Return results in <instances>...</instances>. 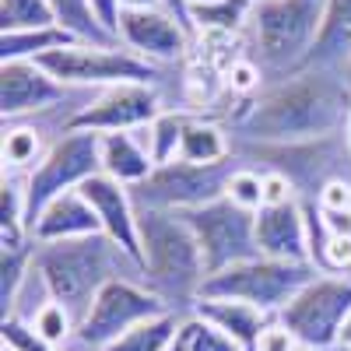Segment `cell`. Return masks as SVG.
<instances>
[{"label":"cell","instance_id":"83f0119b","mask_svg":"<svg viewBox=\"0 0 351 351\" xmlns=\"http://www.w3.org/2000/svg\"><path fill=\"white\" fill-rule=\"evenodd\" d=\"M49 302H56V299H53V291H49L43 271L36 267V260H32V267H28V274H25V281H21V288H18V295H14V302H11V309H8L4 319L36 324V316H39Z\"/></svg>","mask_w":351,"mask_h":351},{"label":"cell","instance_id":"f35d334b","mask_svg":"<svg viewBox=\"0 0 351 351\" xmlns=\"http://www.w3.org/2000/svg\"><path fill=\"white\" fill-rule=\"evenodd\" d=\"M92 8H95L99 21L106 25V32H109V36H116V28H120V14H123L120 0H92ZM116 43H120V39H116Z\"/></svg>","mask_w":351,"mask_h":351},{"label":"cell","instance_id":"484cf974","mask_svg":"<svg viewBox=\"0 0 351 351\" xmlns=\"http://www.w3.org/2000/svg\"><path fill=\"white\" fill-rule=\"evenodd\" d=\"M183 316L186 313H176V309L165 313V316H155V319H148V324L134 327L130 334H123L120 341H112L102 351H169L172 341H176V330H180V324H183Z\"/></svg>","mask_w":351,"mask_h":351},{"label":"cell","instance_id":"44dd1931","mask_svg":"<svg viewBox=\"0 0 351 351\" xmlns=\"http://www.w3.org/2000/svg\"><path fill=\"white\" fill-rule=\"evenodd\" d=\"M351 56V0H327L324 11V28L306 56L302 71H334L341 74Z\"/></svg>","mask_w":351,"mask_h":351},{"label":"cell","instance_id":"d4e9b609","mask_svg":"<svg viewBox=\"0 0 351 351\" xmlns=\"http://www.w3.org/2000/svg\"><path fill=\"white\" fill-rule=\"evenodd\" d=\"M49 8L56 14V25L67 28L77 43H88V46H120L116 36H109L106 25L99 21L92 0H49Z\"/></svg>","mask_w":351,"mask_h":351},{"label":"cell","instance_id":"d6986e66","mask_svg":"<svg viewBox=\"0 0 351 351\" xmlns=\"http://www.w3.org/2000/svg\"><path fill=\"white\" fill-rule=\"evenodd\" d=\"M64 134H53L43 120H4V141H0V158L4 172L11 176H32L36 165L46 158L53 141Z\"/></svg>","mask_w":351,"mask_h":351},{"label":"cell","instance_id":"4316f807","mask_svg":"<svg viewBox=\"0 0 351 351\" xmlns=\"http://www.w3.org/2000/svg\"><path fill=\"white\" fill-rule=\"evenodd\" d=\"M183 130H186V112H180V109H165L162 116H155V120L144 127V137H148L155 165H169V162L180 158Z\"/></svg>","mask_w":351,"mask_h":351},{"label":"cell","instance_id":"4dcf8cb0","mask_svg":"<svg viewBox=\"0 0 351 351\" xmlns=\"http://www.w3.org/2000/svg\"><path fill=\"white\" fill-rule=\"evenodd\" d=\"M225 197L236 204V208L256 215V211L263 208V172H256V169H250V165H239L236 172L228 176Z\"/></svg>","mask_w":351,"mask_h":351},{"label":"cell","instance_id":"b9f144b4","mask_svg":"<svg viewBox=\"0 0 351 351\" xmlns=\"http://www.w3.org/2000/svg\"><path fill=\"white\" fill-rule=\"evenodd\" d=\"M165 8L190 28V8H186V0H165ZM190 32H193V28H190Z\"/></svg>","mask_w":351,"mask_h":351},{"label":"cell","instance_id":"6da1fadb","mask_svg":"<svg viewBox=\"0 0 351 351\" xmlns=\"http://www.w3.org/2000/svg\"><path fill=\"white\" fill-rule=\"evenodd\" d=\"M351 120V88L334 71H295L274 77L232 120V141L299 144L344 134Z\"/></svg>","mask_w":351,"mask_h":351},{"label":"cell","instance_id":"277c9868","mask_svg":"<svg viewBox=\"0 0 351 351\" xmlns=\"http://www.w3.org/2000/svg\"><path fill=\"white\" fill-rule=\"evenodd\" d=\"M327 0H253L250 43L253 60L267 77H288L302 71L324 28Z\"/></svg>","mask_w":351,"mask_h":351},{"label":"cell","instance_id":"52a82bcc","mask_svg":"<svg viewBox=\"0 0 351 351\" xmlns=\"http://www.w3.org/2000/svg\"><path fill=\"white\" fill-rule=\"evenodd\" d=\"M99 141H102V134H95V130H67L64 137L53 141V148L46 152V158L36 165V172L25 183V225H28V232H32L36 218L56 197L77 190L81 183H88L92 176L102 172Z\"/></svg>","mask_w":351,"mask_h":351},{"label":"cell","instance_id":"7a4b0ae2","mask_svg":"<svg viewBox=\"0 0 351 351\" xmlns=\"http://www.w3.org/2000/svg\"><path fill=\"white\" fill-rule=\"evenodd\" d=\"M32 260L43 271L53 299L71 313L74 324L88 316L95 295L109 281H144V267L123 246H116L106 232L67 243H36Z\"/></svg>","mask_w":351,"mask_h":351},{"label":"cell","instance_id":"74e56055","mask_svg":"<svg viewBox=\"0 0 351 351\" xmlns=\"http://www.w3.org/2000/svg\"><path fill=\"white\" fill-rule=\"evenodd\" d=\"M319 211H351V180H334L316 197Z\"/></svg>","mask_w":351,"mask_h":351},{"label":"cell","instance_id":"2e32d148","mask_svg":"<svg viewBox=\"0 0 351 351\" xmlns=\"http://www.w3.org/2000/svg\"><path fill=\"white\" fill-rule=\"evenodd\" d=\"M256 246H260V256L309 263L302 204L295 200V204H281V208H260L256 211Z\"/></svg>","mask_w":351,"mask_h":351},{"label":"cell","instance_id":"ac0fdd59","mask_svg":"<svg viewBox=\"0 0 351 351\" xmlns=\"http://www.w3.org/2000/svg\"><path fill=\"white\" fill-rule=\"evenodd\" d=\"M99 158H102V172L112 176L123 186H141L148 176L158 169L148 148L144 130H120V134H102L99 141Z\"/></svg>","mask_w":351,"mask_h":351},{"label":"cell","instance_id":"603a6c76","mask_svg":"<svg viewBox=\"0 0 351 351\" xmlns=\"http://www.w3.org/2000/svg\"><path fill=\"white\" fill-rule=\"evenodd\" d=\"M77 39L60 25L49 28H28V32H0V64L8 60H43V56L67 49Z\"/></svg>","mask_w":351,"mask_h":351},{"label":"cell","instance_id":"ab89813d","mask_svg":"<svg viewBox=\"0 0 351 351\" xmlns=\"http://www.w3.org/2000/svg\"><path fill=\"white\" fill-rule=\"evenodd\" d=\"M330 236H351V211H319Z\"/></svg>","mask_w":351,"mask_h":351},{"label":"cell","instance_id":"60d3db41","mask_svg":"<svg viewBox=\"0 0 351 351\" xmlns=\"http://www.w3.org/2000/svg\"><path fill=\"white\" fill-rule=\"evenodd\" d=\"M123 11H158L165 8V0H120Z\"/></svg>","mask_w":351,"mask_h":351},{"label":"cell","instance_id":"9a60e30c","mask_svg":"<svg viewBox=\"0 0 351 351\" xmlns=\"http://www.w3.org/2000/svg\"><path fill=\"white\" fill-rule=\"evenodd\" d=\"M84 193V200L95 208L99 221H102V232L116 243V246H123L137 263H141V232H137V204L130 197V186L123 183H116L112 176L99 172L92 176L88 183L77 186Z\"/></svg>","mask_w":351,"mask_h":351},{"label":"cell","instance_id":"3957f363","mask_svg":"<svg viewBox=\"0 0 351 351\" xmlns=\"http://www.w3.org/2000/svg\"><path fill=\"white\" fill-rule=\"evenodd\" d=\"M137 232H141V267L148 288L158 291L176 313H190L204 281H208L204 253L190 225L176 211L137 208Z\"/></svg>","mask_w":351,"mask_h":351},{"label":"cell","instance_id":"1f68e13d","mask_svg":"<svg viewBox=\"0 0 351 351\" xmlns=\"http://www.w3.org/2000/svg\"><path fill=\"white\" fill-rule=\"evenodd\" d=\"M43 341H49V344H56V348H67L71 341H74V330H77V324L71 319V313L60 306V302H49L39 316H36V324H28Z\"/></svg>","mask_w":351,"mask_h":351},{"label":"cell","instance_id":"d6a6232c","mask_svg":"<svg viewBox=\"0 0 351 351\" xmlns=\"http://www.w3.org/2000/svg\"><path fill=\"white\" fill-rule=\"evenodd\" d=\"M221 74H225V88H228V92L232 95H246V99L260 95L263 84H267V74H263V67L253 60V56H239V60H232Z\"/></svg>","mask_w":351,"mask_h":351},{"label":"cell","instance_id":"7c38bea8","mask_svg":"<svg viewBox=\"0 0 351 351\" xmlns=\"http://www.w3.org/2000/svg\"><path fill=\"white\" fill-rule=\"evenodd\" d=\"M99 92H81L56 81L36 60H8L0 64V112L4 120H32L60 106H88Z\"/></svg>","mask_w":351,"mask_h":351},{"label":"cell","instance_id":"5bb4252c","mask_svg":"<svg viewBox=\"0 0 351 351\" xmlns=\"http://www.w3.org/2000/svg\"><path fill=\"white\" fill-rule=\"evenodd\" d=\"M190 28L176 18L169 8L158 11H123L120 14V28L116 39L123 49L144 56L155 67H172L180 64L186 49H190Z\"/></svg>","mask_w":351,"mask_h":351},{"label":"cell","instance_id":"ffe728a7","mask_svg":"<svg viewBox=\"0 0 351 351\" xmlns=\"http://www.w3.org/2000/svg\"><path fill=\"white\" fill-rule=\"evenodd\" d=\"M190 313L204 316L211 327H218L225 337H232L243 351H256V341H260L263 327L274 319L267 313H260L256 306L236 302V299H197Z\"/></svg>","mask_w":351,"mask_h":351},{"label":"cell","instance_id":"7bdbcfd3","mask_svg":"<svg viewBox=\"0 0 351 351\" xmlns=\"http://www.w3.org/2000/svg\"><path fill=\"white\" fill-rule=\"evenodd\" d=\"M337 344H341V348H348V351H351V316H348V319H344V327H341V337H337Z\"/></svg>","mask_w":351,"mask_h":351},{"label":"cell","instance_id":"bcb514c9","mask_svg":"<svg viewBox=\"0 0 351 351\" xmlns=\"http://www.w3.org/2000/svg\"><path fill=\"white\" fill-rule=\"evenodd\" d=\"M0 351H14V348H11V344H0Z\"/></svg>","mask_w":351,"mask_h":351},{"label":"cell","instance_id":"cb8c5ba5","mask_svg":"<svg viewBox=\"0 0 351 351\" xmlns=\"http://www.w3.org/2000/svg\"><path fill=\"white\" fill-rule=\"evenodd\" d=\"M253 0H218L190 8V28L200 36H239L250 25Z\"/></svg>","mask_w":351,"mask_h":351},{"label":"cell","instance_id":"ba28073f","mask_svg":"<svg viewBox=\"0 0 351 351\" xmlns=\"http://www.w3.org/2000/svg\"><path fill=\"white\" fill-rule=\"evenodd\" d=\"M36 64H43L60 84L81 88V92H102V88H112V84H155L162 77V67L148 64L144 56L123 46L74 43L67 49L43 56Z\"/></svg>","mask_w":351,"mask_h":351},{"label":"cell","instance_id":"836d02e7","mask_svg":"<svg viewBox=\"0 0 351 351\" xmlns=\"http://www.w3.org/2000/svg\"><path fill=\"white\" fill-rule=\"evenodd\" d=\"M0 341L11 344L14 351H64V348H56L49 341H43L28 324H18V319H4L0 324Z\"/></svg>","mask_w":351,"mask_h":351},{"label":"cell","instance_id":"f1b7e54d","mask_svg":"<svg viewBox=\"0 0 351 351\" xmlns=\"http://www.w3.org/2000/svg\"><path fill=\"white\" fill-rule=\"evenodd\" d=\"M49 25H56L49 0H0V32H28Z\"/></svg>","mask_w":351,"mask_h":351},{"label":"cell","instance_id":"d590c367","mask_svg":"<svg viewBox=\"0 0 351 351\" xmlns=\"http://www.w3.org/2000/svg\"><path fill=\"white\" fill-rule=\"evenodd\" d=\"M299 190L295 183L281 172H263V208H281V204H295Z\"/></svg>","mask_w":351,"mask_h":351},{"label":"cell","instance_id":"4fadbf2b","mask_svg":"<svg viewBox=\"0 0 351 351\" xmlns=\"http://www.w3.org/2000/svg\"><path fill=\"white\" fill-rule=\"evenodd\" d=\"M165 109L169 106L162 102L158 84H112V88H102V92L74 116L71 130H95V134L144 130Z\"/></svg>","mask_w":351,"mask_h":351},{"label":"cell","instance_id":"5b68a950","mask_svg":"<svg viewBox=\"0 0 351 351\" xmlns=\"http://www.w3.org/2000/svg\"><path fill=\"white\" fill-rule=\"evenodd\" d=\"M316 274L319 271L313 263L256 256V260H246V263H236V267H228V271L211 274L204 281L197 299H236V302L256 306L267 316H278Z\"/></svg>","mask_w":351,"mask_h":351},{"label":"cell","instance_id":"f546056e","mask_svg":"<svg viewBox=\"0 0 351 351\" xmlns=\"http://www.w3.org/2000/svg\"><path fill=\"white\" fill-rule=\"evenodd\" d=\"M32 246L36 243H28L21 250H4L0 253V302H4V316L18 295V288L28 274V267H32Z\"/></svg>","mask_w":351,"mask_h":351},{"label":"cell","instance_id":"8fae6325","mask_svg":"<svg viewBox=\"0 0 351 351\" xmlns=\"http://www.w3.org/2000/svg\"><path fill=\"white\" fill-rule=\"evenodd\" d=\"M239 169V158L232 155L218 165H193V162H169L158 165L141 186L130 190L137 208H155V211H193L211 200L225 197L228 176Z\"/></svg>","mask_w":351,"mask_h":351},{"label":"cell","instance_id":"ee69618b","mask_svg":"<svg viewBox=\"0 0 351 351\" xmlns=\"http://www.w3.org/2000/svg\"><path fill=\"white\" fill-rule=\"evenodd\" d=\"M341 74H344V81H348V88H351V56H348V64H344V71H341Z\"/></svg>","mask_w":351,"mask_h":351},{"label":"cell","instance_id":"7dc6e473","mask_svg":"<svg viewBox=\"0 0 351 351\" xmlns=\"http://www.w3.org/2000/svg\"><path fill=\"white\" fill-rule=\"evenodd\" d=\"M344 134H348V141H351V120H348V130H344Z\"/></svg>","mask_w":351,"mask_h":351},{"label":"cell","instance_id":"8992f818","mask_svg":"<svg viewBox=\"0 0 351 351\" xmlns=\"http://www.w3.org/2000/svg\"><path fill=\"white\" fill-rule=\"evenodd\" d=\"M165 313H172V306L144 281H123V278L109 281L95 295L88 316L74 330V341L64 351H102L112 341H120L123 334H130L134 327Z\"/></svg>","mask_w":351,"mask_h":351},{"label":"cell","instance_id":"9c48e42d","mask_svg":"<svg viewBox=\"0 0 351 351\" xmlns=\"http://www.w3.org/2000/svg\"><path fill=\"white\" fill-rule=\"evenodd\" d=\"M190 232L197 236V246L204 253V267H208V278L218 271H228L236 263L256 260L260 246H256V215L236 208L228 197L211 200L204 208L193 211H176Z\"/></svg>","mask_w":351,"mask_h":351},{"label":"cell","instance_id":"e0dca14e","mask_svg":"<svg viewBox=\"0 0 351 351\" xmlns=\"http://www.w3.org/2000/svg\"><path fill=\"white\" fill-rule=\"evenodd\" d=\"M102 221L95 208L84 200L81 190H71L64 197H56L49 208L36 218L32 225V243H67V239H84V236H99Z\"/></svg>","mask_w":351,"mask_h":351},{"label":"cell","instance_id":"e575fe53","mask_svg":"<svg viewBox=\"0 0 351 351\" xmlns=\"http://www.w3.org/2000/svg\"><path fill=\"white\" fill-rule=\"evenodd\" d=\"M256 351H309V348H302V341L274 316L271 324L263 327V334H260V341H256Z\"/></svg>","mask_w":351,"mask_h":351},{"label":"cell","instance_id":"7402d4cb","mask_svg":"<svg viewBox=\"0 0 351 351\" xmlns=\"http://www.w3.org/2000/svg\"><path fill=\"white\" fill-rule=\"evenodd\" d=\"M228 158H232V137L225 134V127L190 112L186 130H183V144H180V162L218 165V162H228Z\"/></svg>","mask_w":351,"mask_h":351},{"label":"cell","instance_id":"30bf717a","mask_svg":"<svg viewBox=\"0 0 351 351\" xmlns=\"http://www.w3.org/2000/svg\"><path fill=\"white\" fill-rule=\"evenodd\" d=\"M348 316H351V274H316L278 313V319L309 351L337 348V337Z\"/></svg>","mask_w":351,"mask_h":351},{"label":"cell","instance_id":"8d00e7d4","mask_svg":"<svg viewBox=\"0 0 351 351\" xmlns=\"http://www.w3.org/2000/svg\"><path fill=\"white\" fill-rule=\"evenodd\" d=\"M324 274H351V236H330Z\"/></svg>","mask_w":351,"mask_h":351},{"label":"cell","instance_id":"f6af8a7d","mask_svg":"<svg viewBox=\"0 0 351 351\" xmlns=\"http://www.w3.org/2000/svg\"><path fill=\"white\" fill-rule=\"evenodd\" d=\"M197 4H218V0H186V8H197Z\"/></svg>","mask_w":351,"mask_h":351}]
</instances>
